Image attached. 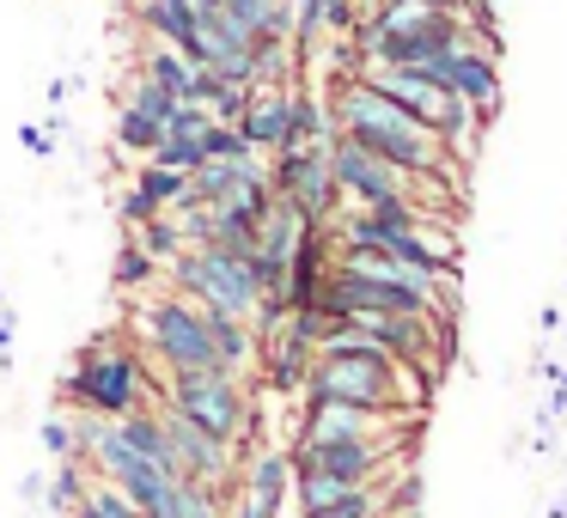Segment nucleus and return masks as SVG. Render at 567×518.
I'll return each instance as SVG.
<instances>
[{"mask_svg": "<svg viewBox=\"0 0 567 518\" xmlns=\"http://www.w3.org/2000/svg\"><path fill=\"white\" fill-rule=\"evenodd\" d=\"M116 433H123V439L135 445L141 457H153V464H165V469H172V439H165L159 403H147V408H135V415H123V421H116ZM172 476H177V469H172Z\"/></svg>", "mask_w": 567, "mask_h": 518, "instance_id": "17", "label": "nucleus"}, {"mask_svg": "<svg viewBox=\"0 0 567 518\" xmlns=\"http://www.w3.org/2000/svg\"><path fill=\"white\" fill-rule=\"evenodd\" d=\"M202 159H250V141L238 135V123H208L202 128Z\"/></svg>", "mask_w": 567, "mask_h": 518, "instance_id": "28", "label": "nucleus"}, {"mask_svg": "<svg viewBox=\"0 0 567 518\" xmlns=\"http://www.w3.org/2000/svg\"><path fill=\"white\" fill-rule=\"evenodd\" d=\"M141 518H159V512H141Z\"/></svg>", "mask_w": 567, "mask_h": 518, "instance_id": "36", "label": "nucleus"}, {"mask_svg": "<svg viewBox=\"0 0 567 518\" xmlns=\"http://www.w3.org/2000/svg\"><path fill=\"white\" fill-rule=\"evenodd\" d=\"M62 403L74 415H99V421H123L135 408L159 403V391L147 384V360H141V342H86L80 360L62 379Z\"/></svg>", "mask_w": 567, "mask_h": 518, "instance_id": "3", "label": "nucleus"}, {"mask_svg": "<svg viewBox=\"0 0 567 518\" xmlns=\"http://www.w3.org/2000/svg\"><path fill=\"white\" fill-rule=\"evenodd\" d=\"M68 518H141V506L128 500L123 488H111V481H92V488H86V500H80Z\"/></svg>", "mask_w": 567, "mask_h": 518, "instance_id": "26", "label": "nucleus"}, {"mask_svg": "<svg viewBox=\"0 0 567 518\" xmlns=\"http://www.w3.org/2000/svg\"><path fill=\"white\" fill-rule=\"evenodd\" d=\"M396 415H372L354 403H306L293 439H391Z\"/></svg>", "mask_w": 567, "mask_h": 518, "instance_id": "11", "label": "nucleus"}, {"mask_svg": "<svg viewBox=\"0 0 567 518\" xmlns=\"http://www.w3.org/2000/svg\"><path fill=\"white\" fill-rule=\"evenodd\" d=\"M293 92H250L245 116H238V135L250 141V153H281L293 141Z\"/></svg>", "mask_w": 567, "mask_h": 518, "instance_id": "13", "label": "nucleus"}, {"mask_svg": "<svg viewBox=\"0 0 567 518\" xmlns=\"http://www.w3.org/2000/svg\"><path fill=\"white\" fill-rule=\"evenodd\" d=\"M245 104H250V92L245 86H226V80H208V92H202V111H208L214 123H238Z\"/></svg>", "mask_w": 567, "mask_h": 518, "instance_id": "27", "label": "nucleus"}, {"mask_svg": "<svg viewBox=\"0 0 567 518\" xmlns=\"http://www.w3.org/2000/svg\"><path fill=\"white\" fill-rule=\"evenodd\" d=\"M220 19L250 43V38L262 31V19H269V0H220Z\"/></svg>", "mask_w": 567, "mask_h": 518, "instance_id": "30", "label": "nucleus"}, {"mask_svg": "<svg viewBox=\"0 0 567 518\" xmlns=\"http://www.w3.org/2000/svg\"><path fill=\"white\" fill-rule=\"evenodd\" d=\"M128 238H135V245L147 250L153 262H159V269H172V262L189 250V245H184V232H177V220H172V214H159V220H147L141 232H128Z\"/></svg>", "mask_w": 567, "mask_h": 518, "instance_id": "24", "label": "nucleus"}, {"mask_svg": "<svg viewBox=\"0 0 567 518\" xmlns=\"http://www.w3.org/2000/svg\"><path fill=\"white\" fill-rule=\"evenodd\" d=\"M330 172H336V189H342V201H354V208H396V201H415V177L396 172V165L372 159L367 147H354V141L330 135Z\"/></svg>", "mask_w": 567, "mask_h": 518, "instance_id": "9", "label": "nucleus"}, {"mask_svg": "<svg viewBox=\"0 0 567 518\" xmlns=\"http://www.w3.org/2000/svg\"><path fill=\"white\" fill-rule=\"evenodd\" d=\"M208 318V342H214V366L220 372H250L257 366V330L250 318H226V311H202Z\"/></svg>", "mask_w": 567, "mask_h": 518, "instance_id": "16", "label": "nucleus"}, {"mask_svg": "<svg viewBox=\"0 0 567 518\" xmlns=\"http://www.w3.org/2000/svg\"><path fill=\"white\" fill-rule=\"evenodd\" d=\"M19 141H25V153H38V159H50V153H55V135H43L38 123H25V128H19Z\"/></svg>", "mask_w": 567, "mask_h": 518, "instance_id": "34", "label": "nucleus"}, {"mask_svg": "<svg viewBox=\"0 0 567 518\" xmlns=\"http://www.w3.org/2000/svg\"><path fill=\"white\" fill-rule=\"evenodd\" d=\"M299 396L306 403H354V408H372V415H403V366L384 348H372L354 323H342L318 348Z\"/></svg>", "mask_w": 567, "mask_h": 518, "instance_id": "2", "label": "nucleus"}, {"mask_svg": "<svg viewBox=\"0 0 567 518\" xmlns=\"http://www.w3.org/2000/svg\"><path fill=\"white\" fill-rule=\"evenodd\" d=\"M287 457H293V469H318V476H336L348 488H379L396 469L391 439H293Z\"/></svg>", "mask_w": 567, "mask_h": 518, "instance_id": "8", "label": "nucleus"}, {"mask_svg": "<svg viewBox=\"0 0 567 518\" xmlns=\"http://www.w3.org/2000/svg\"><path fill=\"white\" fill-rule=\"evenodd\" d=\"M135 189H141V196H147L159 214H172L177 201L189 196V177H184V172H165V165H153V159H141V165H135Z\"/></svg>", "mask_w": 567, "mask_h": 518, "instance_id": "20", "label": "nucleus"}, {"mask_svg": "<svg viewBox=\"0 0 567 518\" xmlns=\"http://www.w3.org/2000/svg\"><path fill=\"white\" fill-rule=\"evenodd\" d=\"M323 104H330V123L342 141H354V147H367L372 159L396 165V172L409 177H440L445 172V141L433 135L427 123H415L409 111H396L384 92H372L367 80H330L323 86Z\"/></svg>", "mask_w": 567, "mask_h": 518, "instance_id": "1", "label": "nucleus"}, {"mask_svg": "<svg viewBox=\"0 0 567 518\" xmlns=\"http://www.w3.org/2000/svg\"><path fill=\"white\" fill-rule=\"evenodd\" d=\"M238 494H250L262 512L287 518V500H293V457H287V445L245 452V464H238Z\"/></svg>", "mask_w": 567, "mask_h": 518, "instance_id": "12", "label": "nucleus"}, {"mask_svg": "<svg viewBox=\"0 0 567 518\" xmlns=\"http://www.w3.org/2000/svg\"><path fill=\"white\" fill-rule=\"evenodd\" d=\"M153 165H165V172H196L202 165V135H165L159 153H153Z\"/></svg>", "mask_w": 567, "mask_h": 518, "instance_id": "29", "label": "nucleus"}, {"mask_svg": "<svg viewBox=\"0 0 567 518\" xmlns=\"http://www.w3.org/2000/svg\"><path fill=\"white\" fill-rule=\"evenodd\" d=\"M92 469L80 464V457H68V464H55V476H50V506L55 512H74L80 500H86V488H92Z\"/></svg>", "mask_w": 567, "mask_h": 518, "instance_id": "25", "label": "nucleus"}, {"mask_svg": "<svg viewBox=\"0 0 567 518\" xmlns=\"http://www.w3.org/2000/svg\"><path fill=\"white\" fill-rule=\"evenodd\" d=\"M116 111H135V116H147V123H172V111H177V99L172 92H159L141 68H128V80H123V99H116Z\"/></svg>", "mask_w": 567, "mask_h": 518, "instance_id": "19", "label": "nucleus"}, {"mask_svg": "<svg viewBox=\"0 0 567 518\" xmlns=\"http://www.w3.org/2000/svg\"><path fill=\"white\" fill-rule=\"evenodd\" d=\"M111 281H116V293H147V287L165 281V269L135 245V238H123V245H116V262H111Z\"/></svg>", "mask_w": 567, "mask_h": 518, "instance_id": "18", "label": "nucleus"}, {"mask_svg": "<svg viewBox=\"0 0 567 518\" xmlns=\"http://www.w3.org/2000/svg\"><path fill=\"white\" fill-rule=\"evenodd\" d=\"M135 68H141V74H147L159 92H172L177 104H202V92H208V74H202L196 62H184L177 50H165V43H153V50L141 55Z\"/></svg>", "mask_w": 567, "mask_h": 518, "instance_id": "15", "label": "nucleus"}, {"mask_svg": "<svg viewBox=\"0 0 567 518\" xmlns=\"http://www.w3.org/2000/svg\"><path fill=\"white\" fill-rule=\"evenodd\" d=\"M427 80L433 86H445L452 99H464L470 111L482 116V128L501 116V55L494 50H482V43H457V50H445L440 62L427 68Z\"/></svg>", "mask_w": 567, "mask_h": 518, "instance_id": "10", "label": "nucleus"}, {"mask_svg": "<svg viewBox=\"0 0 567 518\" xmlns=\"http://www.w3.org/2000/svg\"><path fill=\"white\" fill-rule=\"evenodd\" d=\"M116 214H123V226H128V232H141V226H147V220H159V208H153V201L141 196L135 184L123 189V201H116Z\"/></svg>", "mask_w": 567, "mask_h": 518, "instance_id": "33", "label": "nucleus"}, {"mask_svg": "<svg viewBox=\"0 0 567 518\" xmlns=\"http://www.w3.org/2000/svg\"><path fill=\"white\" fill-rule=\"evenodd\" d=\"M269 189L293 201L311 226H330L342 214V189H336V172H330V141L269 153Z\"/></svg>", "mask_w": 567, "mask_h": 518, "instance_id": "7", "label": "nucleus"}, {"mask_svg": "<svg viewBox=\"0 0 567 518\" xmlns=\"http://www.w3.org/2000/svg\"><path fill=\"white\" fill-rule=\"evenodd\" d=\"M111 135H116V153H128V159H153L159 141H165V128L147 123V116H135V111H116Z\"/></svg>", "mask_w": 567, "mask_h": 518, "instance_id": "22", "label": "nucleus"}, {"mask_svg": "<svg viewBox=\"0 0 567 518\" xmlns=\"http://www.w3.org/2000/svg\"><path fill=\"white\" fill-rule=\"evenodd\" d=\"M165 281H172V293L196 299L202 311H226V318H250L257 299H262L250 250H220V245L184 250V257L165 269Z\"/></svg>", "mask_w": 567, "mask_h": 518, "instance_id": "5", "label": "nucleus"}, {"mask_svg": "<svg viewBox=\"0 0 567 518\" xmlns=\"http://www.w3.org/2000/svg\"><path fill=\"white\" fill-rule=\"evenodd\" d=\"M38 439H43V452H50L55 464L80 457V452H74V421H62V415H50V421H43V427H38Z\"/></svg>", "mask_w": 567, "mask_h": 518, "instance_id": "32", "label": "nucleus"}, {"mask_svg": "<svg viewBox=\"0 0 567 518\" xmlns=\"http://www.w3.org/2000/svg\"><path fill=\"white\" fill-rule=\"evenodd\" d=\"M293 518H391V488H354L336 506H318V512H293Z\"/></svg>", "mask_w": 567, "mask_h": 518, "instance_id": "23", "label": "nucleus"}, {"mask_svg": "<svg viewBox=\"0 0 567 518\" xmlns=\"http://www.w3.org/2000/svg\"><path fill=\"white\" fill-rule=\"evenodd\" d=\"M135 25L184 62H196V7L189 0H135Z\"/></svg>", "mask_w": 567, "mask_h": 518, "instance_id": "14", "label": "nucleus"}, {"mask_svg": "<svg viewBox=\"0 0 567 518\" xmlns=\"http://www.w3.org/2000/svg\"><path fill=\"white\" fill-rule=\"evenodd\" d=\"M159 403L172 408V415H184L189 427H202L208 439L233 445L238 457L250 452V421H257V408H250L245 396V379L238 372H172V379L159 384Z\"/></svg>", "mask_w": 567, "mask_h": 518, "instance_id": "4", "label": "nucleus"}, {"mask_svg": "<svg viewBox=\"0 0 567 518\" xmlns=\"http://www.w3.org/2000/svg\"><path fill=\"white\" fill-rule=\"evenodd\" d=\"M135 342L165 366V379H172V372H208L214 366L208 318H202L196 299L172 293V287H165V293H153L147 305L135 311Z\"/></svg>", "mask_w": 567, "mask_h": 518, "instance_id": "6", "label": "nucleus"}, {"mask_svg": "<svg viewBox=\"0 0 567 518\" xmlns=\"http://www.w3.org/2000/svg\"><path fill=\"white\" fill-rule=\"evenodd\" d=\"M189 7H196V13H208V7H220V0H189Z\"/></svg>", "mask_w": 567, "mask_h": 518, "instance_id": "35", "label": "nucleus"}, {"mask_svg": "<svg viewBox=\"0 0 567 518\" xmlns=\"http://www.w3.org/2000/svg\"><path fill=\"white\" fill-rule=\"evenodd\" d=\"M311 7H318V19H323V31H330V38H354L360 7H367V0H311Z\"/></svg>", "mask_w": 567, "mask_h": 518, "instance_id": "31", "label": "nucleus"}, {"mask_svg": "<svg viewBox=\"0 0 567 518\" xmlns=\"http://www.w3.org/2000/svg\"><path fill=\"white\" fill-rule=\"evenodd\" d=\"M159 518H226V500L214 488H202V481H172Z\"/></svg>", "mask_w": 567, "mask_h": 518, "instance_id": "21", "label": "nucleus"}]
</instances>
